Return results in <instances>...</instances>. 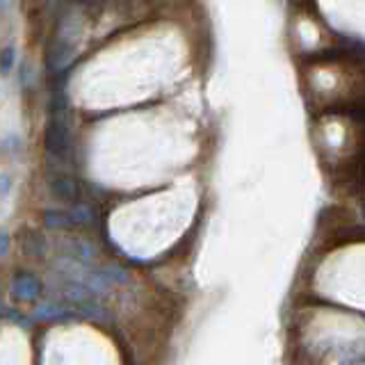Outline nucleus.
<instances>
[{
  "instance_id": "nucleus-3",
  "label": "nucleus",
  "mask_w": 365,
  "mask_h": 365,
  "mask_svg": "<svg viewBox=\"0 0 365 365\" xmlns=\"http://www.w3.org/2000/svg\"><path fill=\"white\" fill-rule=\"evenodd\" d=\"M43 290V285L41 281L34 277V274H28V272H21L16 274L14 279H11V297L19 302H32V299H37V297L41 294Z\"/></svg>"
},
{
  "instance_id": "nucleus-7",
  "label": "nucleus",
  "mask_w": 365,
  "mask_h": 365,
  "mask_svg": "<svg viewBox=\"0 0 365 365\" xmlns=\"http://www.w3.org/2000/svg\"><path fill=\"white\" fill-rule=\"evenodd\" d=\"M11 62H14V48L7 46V48L0 51V73H9Z\"/></svg>"
},
{
  "instance_id": "nucleus-1",
  "label": "nucleus",
  "mask_w": 365,
  "mask_h": 365,
  "mask_svg": "<svg viewBox=\"0 0 365 365\" xmlns=\"http://www.w3.org/2000/svg\"><path fill=\"white\" fill-rule=\"evenodd\" d=\"M43 142H46V153L53 163H64L71 153V133H68V117H66V101L64 96L57 94L51 101V117L46 123V133H43Z\"/></svg>"
},
{
  "instance_id": "nucleus-8",
  "label": "nucleus",
  "mask_w": 365,
  "mask_h": 365,
  "mask_svg": "<svg viewBox=\"0 0 365 365\" xmlns=\"http://www.w3.org/2000/svg\"><path fill=\"white\" fill-rule=\"evenodd\" d=\"M7 251H9V235L0 233V256H5Z\"/></svg>"
},
{
  "instance_id": "nucleus-2",
  "label": "nucleus",
  "mask_w": 365,
  "mask_h": 365,
  "mask_svg": "<svg viewBox=\"0 0 365 365\" xmlns=\"http://www.w3.org/2000/svg\"><path fill=\"white\" fill-rule=\"evenodd\" d=\"M73 51H76L73 39H71V34L66 32V23L62 21L60 28L53 34V41L48 43V51H46V64H48L51 71H62V68L71 62Z\"/></svg>"
},
{
  "instance_id": "nucleus-4",
  "label": "nucleus",
  "mask_w": 365,
  "mask_h": 365,
  "mask_svg": "<svg viewBox=\"0 0 365 365\" xmlns=\"http://www.w3.org/2000/svg\"><path fill=\"white\" fill-rule=\"evenodd\" d=\"M48 182H51V190H53V194H55L57 199H62L66 203H78V199H80V185H78V180L71 174H66V171L57 169L55 174H51Z\"/></svg>"
},
{
  "instance_id": "nucleus-6",
  "label": "nucleus",
  "mask_w": 365,
  "mask_h": 365,
  "mask_svg": "<svg viewBox=\"0 0 365 365\" xmlns=\"http://www.w3.org/2000/svg\"><path fill=\"white\" fill-rule=\"evenodd\" d=\"M43 217H46V226H51V228H78L73 210H68V212H64V210H46Z\"/></svg>"
},
{
  "instance_id": "nucleus-5",
  "label": "nucleus",
  "mask_w": 365,
  "mask_h": 365,
  "mask_svg": "<svg viewBox=\"0 0 365 365\" xmlns=\"http://www.w3.org/2000/svg\"><path fill=\"white\" fill-rule=\"evenodd\" d=\"M23 254L28 258H43L46 256V237L41 233L28 231L23 237Z\"/></svg>"
},
{
  "instance_id": "nucleus-9",
  "label": "nucleus",
  "mask_w": 365,
  "mask_h": 365,
  "mask_svg": "<svg viewBox=\"0 0 365 365\" xmlns=\"http://www.w3.org/2000/svg\"><path fill=\"white\" fill-rule=\"evenodd\" d=\"M0 308H3V304H0Z\"/></svg>"
}]
</instances>
